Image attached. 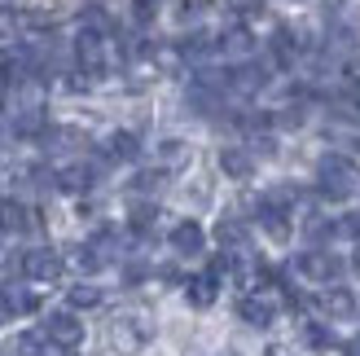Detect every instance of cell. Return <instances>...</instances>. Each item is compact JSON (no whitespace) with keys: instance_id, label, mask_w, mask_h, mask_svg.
<instances>
[{"instance_id":"6da1fadb","label":"cell","mask_w":360,"mask_h":356,"mask_svg":"<svg viewBox=\"0 0 360 356\" xmlns=\"http://www.w3.org/2000/svg\"><path fill=\"white\" fill-rule=\"evenodd\" d=\"M316 176H321V193H326V198H347V193H356V185H360L356 163L343 158V154H326Z\"/></svg>"},{"instance_id":"7a4b0ae2","label":"cell","mask_w":360,"mask_h":356,"mask_svg":"<svg viewBox=\"0 0 360 356\" xmlns=\"http://www.w3.org/2000/svg\"><path fill=\"white\" fill-rule=\"evenodd\" d=\"M150 343V322L146 317H119V322L110 326V348L123 352V356H132Z\"/></svg>"},{"instance_id":"3957f363","label":"cell","mask_w":360,"mask_h":356,"mask_svg":"<svg viewBox=\"0 0 360 356\" xmlns=\"http://www.w3.org/2000/svg\"><path fill=\"white\" fill-rule=\"evenodd\" d=\"M44 339L70 352V348H75V343L84 339V326H79V322H75V317H70V312H53L49 322H44Z\"/></svg>"},{"instance_id":"277c9868","label":"cell","mask_w":360,"mask_h":356,"mask_svg":"<svg viewBox=\"0 0 360 356\" xmlns=\"http://www.w3.org/2000/svg\"><path fill=\"white\" fill-rule=\"evenodd\" d=\"M22 273L35 277V281H53V277L62 273V255L49 251V246H35V251L22 255Z\"/></svg>"},{"instance_id":"5b68a950","label":"cell","mask_w":360,"mask_h":356,"mask_svg":"<svg viewBox=\"0 0 360 356\" xmlns=\"http://www.w3.org/2000/svg\"><path fill=\"white\" fill-rule=\"evenodd\" d=\"M299 273L312 277V281H334L338 273H343V260L330 255V251H308V255L299 260Z\"/></svg>"},{"instance_id":"8992f818","label":"cell","mask_w":360,"mask_h":356,"mask_svg":"<svg viewBox=\"0 0 360 356\" xmlns=\"http://www.w3.org/2000/svg\"><path fill=\"white\" fill-rule=\"evenodd\" d=\"M172 246L180 255H198L207 246V234H202V224H193V220H180L176 229H172Z\"/></svg>"},{"instance_id":"52a82bcc","label":"cell","mask_w":360,"mask_h":356,"mask_svg":"<svg viewBox=\"0 0 360 356\" xmlns=\"http://www.w3.org/2000/svg\"><path fill=\"white\" fill-rule=\"evenodd\" d=\"M229 84L238 88V93H259V88L268 84V70L255 66V62H246V66H238V70H229Z\"/></svg>"},{"instance_id":"ba28073f","label":"cell","mask_w":360,"mask_h":356,"mask_svg":"<svg viewBox=\"0 0 360 356\" xmlns=\"http://www.w3.org/2000/svg\"><path fill=\"white\" fill-rule=\"evenodd\" d=\"M238 312H242V322H250V326H268V322H273V304H268V295H242Z\"/></svg>"},{"instance_id":"9c48e42d","label":"cell","mask_w":360,"mask_h":356,"mask_svg":"<svg viewBox=\"0 0 360 356\" xmlns=\"http://www.w3.org/2000/svg\"><path fill=\"white\" fill-rule=\"evenodd\" d=\"M215 291H220V277H215V273L193 277V281H189V304H193V308H211V304H215Z\"/></svg>"},{"instance_id":"30bf717a","label":"cell","mask_w":360,"mask_h":356,"mask_svg":"<svg viewBox=\"0 0 360 356\" xmlns=\"http://www.w3.org/2000/svg\"><path fill=\"white\" fill-rule=\"evenodd\" d=\"M105 154H110L115 163H132V158L141 154V141L132 132H115L110 141H105Z\"/></svg>"},{"instance_id":"8fae6325","label":"cell","mask_w":360,"mask_h":356,"mask_svg":"<svg viewBox=\"0 0 360 356\" xmlns=\"http://www.w3.org/2000/svg\"><path fill=\"white\" fill-rule=\"evenodd\" d=\"M88 185H93V167H84V163L58 172V189H66V193H84Z\"/></svg>"},{"instance_id":"7c38bea8","label":"cell","mask_w":360,"mask_h":356,"mask_svg":"<svg viewBox=\"0 0 360 356\" xmlns=\"http://www.w3.org/2000/svg\"><path fill=\"white\" fill-rule=\"evenodd\" d=\"M220 167H224V176H233V181H246L255 163H250L246 150H224V154H220Z\"/></svg>"},{"instance_id":"4fadbf2b","label":"cell","mask_w":360,"mask_h":356,"mask_svg":"<svg viewBox=\"0 0 360 356\" xmlns=\"http://www.w3.org/2000/svg\"><path fill=\"white\" fill-rule=\"evenodd\" d=\"M295 58H299V49H295V35L290 31H273V62L277 66H295Z\"/></svg>"},{"instance_id":"5bb4252c","label":"cell","mask_w":360,"mask_h":356,"mask_svg":"<svg viewBox=\"0 0 360 356\" xmlns=\"http://www.w3.org/2000/svg\"><path fill=\"white\" fill-rule=\"evenodd\" d=\"M44 146L49 150H84V132H75V128H49Z\"/></svg>"},{"instance_id":"9a60e30c","label":"cell","mask_w":360,"mask_h":356,"mask_svg":"<svg viewBox=\"0 0 360 356\" xmlns=\"http://www.w3.org/2000/svg\"><path fill=\"white\" fill-rule=\"evenodd\" d=\"M321 308H326L330 317H352L356 299H352V291H326V295H321Z\"/></svg>"},{"instance_id":"2e32d148","label":"cell","mask_w":360,"mask_h":356,"mask_svg":"<svg viewBox=\"0 0 360 356\" xmlns=\"http://www.w3.org/2000/svg\"><path fill=\"white\" fill-rule=\"evenodd\" d=\"M27 224V211H22V203H0V234H18V229Z\"/></svg>"},{"instance_id":"e0dca14e","label":"cell","mask_w":360,"mask_h":356,"mask_svg":"<svg viewBox=\"0 0 360 356\" xmlns=\"http://www.w3.org/2000/svg\"><path fill=\"white\" fill-rule=\"evenodd\" d=\"M154 216H158V207H154V203H132V211H128V224L146 234V229L154 224Z\"/></svg>"},{"instance_id":"ac0fdd59","label":"cell","mask_w":360,"mask_h":356,"mask_svg":"<svg viewBox=\"0 0 360 356\" xmlns=\"http://www.w3.org/2000/svg\"><path fill=\"white\" fill-rule=\"evenodd\" d=\"M5 299H9V308H13V312H35V304H40V299H35L31 291H22V286H9Z\"/></svg>"},{"instance_id":"d6986e66","label":"cell","mask_w":360,"mask_h":356,"mask_svg":"<svg viewBox=\"0 0 360 356\" xmlns=\"http://www.w3.org/2000/svg\"><path fill=\"white\" fill-rule=\"evenodd\" d=\"M66 299H70V308H97L101 304V291L97 286H75Z\"/></svg>"},{"instance_id":"ffe728a7","label":"cell","mask_w":360,"mask_h":356,"mask_svg":"<svg viewBox=\"0 0 360 356\" xmlns=\"http://www.w3.org/2000/svg\"><path fill=\"white\" fill-rule=\"evenodd\" d=\"M303 343H308V348H316V352H326L334 339H330V330L326 326H316V322H308V326H303Z\"/></svg>"},{"instance_id":"44dd1931","label":"cell","mask_w":360,"mask_h":356,"mask_svg":"<svg viewBox=\"0 0 360 356\" xmlns=\"http://www.w3.org/2000/svg\"><path fill=\"white\" fill-rule=\"evenodd\" d=\"M185 158H189V150L180 146V141H167V146H163V167H167V172L185 167Z\"/></svg>"},{"instance_id":"7402d4cb","label":"cell","mask_w":360,"mask_h":356,"mask_svg":"<svg viewBox=\"0 0 360 356\" xmlns=\"http://www.w3.org/2000/svg\"><path fill=\"white\" fill-rule=\"evenodd\" d=\"M224 44H229L233 53H246V49H250V31H246V27H233V31H224Z\"/></svg>"},{"instance_id":"603a6c76","label":"cell","mask_w":360,"mask_h":356,"mask_svg":"<svg viewBox=\"0 0 360 356\" xmlns=\"http://www.w3.org/2000/svg\"><path fill=\"white\" fill-rule=\"evenodd\" d=\"M220 242H224V246H242V242H246L242 224H238V220H224V224H220Z\"/></svg>"},{"instance_id":"cb8c5ba5","label":"cell","mask_w":360,"mask_h":356,"mask_svg":"<svg viewBox=\"0 0 360 356\" xmlns=\"http://www.w3.org/2000/svg\"><path fill=\"white\" fill-rule=\"evenodd\" d=\"M18 23H22V18H18L13 9H0V35H9V31H13Z\"/></svg>"},{"instance_id":"d4e9b609","label":"cell","mask_w":360,"mask_h":356,"mask_svg":"<svg viewBox=\"0 0 360 356\" xmlns=\"http://www.w3.org/2000/svg\"><path fill=\"white\" fill-rule=\"evenodd\" d=\"M343 234L360 238V211H352V216H343Z\"/></svg>"},{"instance_id":"484cf974","label":"cell","mask_w":360,"mask_h":356,"mask_svg":"<svg viewBox=\"0 0 360 356\" xmlns=\"http://www.w3.org/2000/svg\"><path fill=\"white\" fill-rule=\"evenodd\" d=\"M13 317V308H9V299H5V291H0V322H9Z\"/></svg>"},{"instance_id":"4316f807","label":"cell","mask_w":360,"mask_h":356,"mask_svg":"<svg viewBox=\"0 0 360 356\" xmlns=\"http://www.w3.org/2000/svg\"><path fill=\"white\" fill-rule=\"evenodd\" d=\"M347 356H360V339H352V343H347Z\"/></svg>"},{"instance_id":"83f0119b","label":"cell","mask_w":360,"mask_h":356,"mask_svg":"<svg viewBox=\"0 0 360 356\" xmlns=\"http://www.w3.org/2000/svg\"><path fill=\"white\" fill-rule=\"evenodd\" d=\"M268 356H285V352H277V348H273V352H268Z\"/></svg>"},{"instance_id":"f1b7e54d","label":"cell","mask_w":360,"mask_h":356,"mask_svg":"<svg viewBox=\"0 0 360 356\" xmlns=\"http://www.w3.org/2000/svg\"><path fill=\"white\" fill-rule=\"evenodd\" d=\"M356 269H360V251H356Z\"/></svg>"},{"instance_id":"f546056e","label":"cell","mask_w":360,"mask_h":356,"mask_svg":"<svg viewBox=\"0 0 360 356\" xmlns=\"http://www.w3.org/2000/svg\"><path fill=\"white\" fill-rule=\"evenodd\" d=\"M136 5H150V0H136Z\"/></svg>"}]
</instances>
